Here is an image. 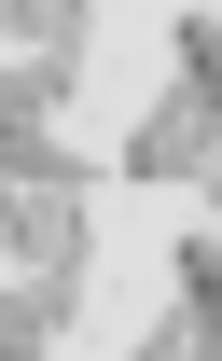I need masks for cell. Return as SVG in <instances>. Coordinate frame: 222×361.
I'll return each instance as SVG.
<instances>
[{"label": "cell", "instance_id": "7a4b0ae2", "mask_svg": "<svg viewBox=\"0 0 222 361\" xmlns=\"http://www.w3.org/2000/svg\"><path fill=\"white\" fill-rule=\"evenodd\" d=\"M209 348V292H195V278H180V306L153 319V334H139V361H195Z\"/></svg>", "mask_w": 222, "mask_h": 361}, {"label": "cell", "instance_id": "6da1fadb", "mask_svg": "<svg viewBox=\"0 0 222 361\" xmlns=\"http://www.w3.org/2000/svg\"><path fill=\"white\" fill-rule=\"evenodd\" d=\"M195 139H209V42H180V84L153 97V126H139V180H180Z\"/></svg>", "mask_w": 222, "mask_h": 361}, {"label": "cell", "instance_id": "3957f363", "mask_svg": "<svg viewBox=\"0 0 222 361\" xmlns=\"http://www.w3.org/2000/svg\"><path fill=\"white\" fill-rule=\"evenodd\" d=\"M14 14H28V56H56V42H70V14H84V0H14Z\"/></svg>", "mask_w": 222, "mask_h": 361}]
</instances>
